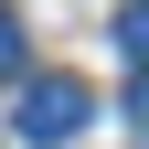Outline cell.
<instances>
[{"instance_id": "1", "label": "cell", "mask_w": 149, "mask_h": 149, "mask_svg": "<svg viewBox=\"0 0 149 149\" xmlns=\"http://www.w3.org/2000/svg\"><path fill=\"white\" fill-rule=\"evenodd\" d=\"M85 117H96V85L85 74H22V139L32 149H64Z\"/></svg>"}, {"instance_id": "2", "label": "cell", "mask_w": 149, "mask_h": 149, "mask_svg": "<svg viewBox=\"0 0 149 149\" xmlns=\"http://www.w3.org/2000/svg\"><path fill=\"white\" fill-rule=\"evenodd\" d=\"M117 53L149 74V0H128V11H117Z\"/></svg>"}, {"instance_id": "3", "label": "cell", "mask_w": 149, "mask_h": 149, "mask_svg": "<svg viewBox=\"0 0 149 149\" xmlns=\"http://www.w3.org/2000/svg\"><path fill=\"white\" fill-rule=\"evenodd\" d=\"M11 74H32V43H22V22L0 11V85H11Z\"/></svg>"}, {"instance_id": "4", "label": "cell", "mask_w": 149, "mask_h": 149, "mask_svg": "<svg viewBox=\"0 0 149 149\" xmlns=\"http://www.w3.org/2000/svg\"><path fill=\"white\" fill-rule=\"evenodd\" d=\"M128 117H139V139H149V74H139V96H128Z\"/></svg>"}]
</instances>
